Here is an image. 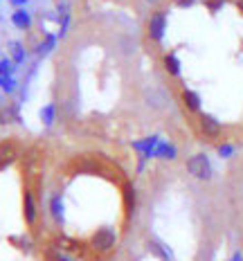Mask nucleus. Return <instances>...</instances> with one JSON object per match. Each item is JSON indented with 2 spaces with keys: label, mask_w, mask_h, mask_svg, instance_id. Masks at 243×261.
<instances>
[{
  "label": "nucleus",
  "mask_w": 243,
  "mask_h": 261,
  "mask_svg": "<svg viewBox=\"0 0 243 261\" xmlns=\"http://www.w3.org/2000/svg\"><path fill=\"white\" fill-rule=\"evenodd\" d=\"M185 167H187L189 176L196 178V180L207 182V180H212V176H214V167H212V162H209L207 153H194V155H189Z\"/></svg>",
  "instance_id": "obj_1"
},
{
  "label": "nucleus",
  "mask_w": 243,
  "mask_h": 261,
  "mask_svg": "<svg viewBox=\"0 0 243 261\" xmlns=\"http://www.w3.org/2000/svg\"><path fill=\"white\" fill-rule=\"evenodd\" d=\"M115 243H117V232L113 230V227H99V230H95L93 237L88 239L90 250L97 254L111 252V250L115 248Z\"/></svg>",
  "instance_id": "obj_2"
},
{
  "label": "nucleus",
  "mask_w": 243,
  "mask_h": 261,
  "mask_svg": "<svg viewBox=\"0 0 243 261\" xmlns=\"http://www.w3.org/2000/svg\"><path fill=\"white\" fill-rule=\"evenodd\" d=\"M165 32H167V12L165 9H158V12L151 14L149 25H147V36L151 41L160 43L165 39Z\"/></svg>",
  "instance_id": "obj_3"
},
{
  "label": "nucleus",
  "mask_w": 243,
  "mask_h": 261,
  "mask_svg": "<svg viewBox=\"0 0 243 261\" xmlns=\"http://www.w3.org/2000/svg\"><path fill=\"white\" fill-rule=\"evenodd\" d=\"M23 216L30 227H34L36 221H39V207H36V198L32 194V189H25L23 194Z\"/></svg>",
  "instance_id": "obj_4"
},
{
  "label": "nucleus",
  "mask_w": 243,
  "mask_h": 261,
  "mask_svg": "<svg viewBox=\"0 0 243 261\" xmlns=\"http://www.w3.org/2000/svg\"><path fill=\"white\" fill-rule=\"evenodd\" d=\"M198 126H201V133L205 135V138H219L221 130H223V126H221V122L216 119L214 115H207V113H203L201 117H198Z\"/></svg>",
  "instance_id": "obj_5"
},
{
  "label": "nucleus",
  "mask_w": 243,
  "mask_h": 261,
  "mask_svg": "<svg viewBox=\"0 0 243 261\" xmlns=\"http://www.w3.org/2000/svg\"><path fill=\"white\" fill-rule=\"evenodd\" d=\"M149 250L153 257H158L160 261H174V252H171V248L167 246L165 241H160V239H149Z\"/></svg>",
  "instance_id": "obj_6"
},
{
  "label": "nucleus",
  "mask_w": 243,
  "mask_h": 261,
  "mask_svg": "<svg viewBox=\"0 0 243 261\" xmlns=\"http://www.w3.org/2000/svg\"><path fill=\"white\" fill-rule=\"evenodd\" d=\"M158 144H160V138L158 135H151V138H144V140L133 142V149L140 151V155H144L149 160V158H153V151H155V146Z\"/></svg>",
  "instance_id": "obj_7"
},
{
  "label": "nucleus",
  "mask_w": 243,
  "mask_h": 261,
  "mask_svg": "<svg viewBox=\"0 0 243 261\" xmlns=\"http://www.w3.org/2000/svg\"><path fill=\"white\" fill-rule=\"evenodd\" d=\"M50 214H52V219L57 221V223H63V212H66V205H63V194H59V192H54L50 196Z\"/></svg>",
  "instance_id": "obj_8"
},
{
  "label": "nucleus",
  "mask_w": 243,
  "mask_h": 261,
  "mask_svg": "<svg viewBox=\"0 0 243 261\" xmlns=\"http://www.w3.org/2000/svg\"><path fill=\"white\" fill-rule=\"evenodd\" d=\"M153 158H160V160H176L178 158V149L174 144H169L167 140H160V144L155 146Z\"/></svg>",
  "instance_id": "obj_9"
},
{
  "label": "nucleus",
  "mask_w": 243,
  "mask_h": 261,
  "mask_svg": "<svg viewBox=\"0 0 243 261\" xmlns=\"http://www.w3.org/2000/svg\"><path fill=\"white\" fill-rule=\"evenodd\" d=\"M147 104L151 108H165L167 104H169V97L165 95V90L151 88V90H147Z\"/></svg>",
  "instance_id": "obj_10"
},
{
  "label": "nucleus",
  "mask_w": 243,
  "mask_h": 261,
  "mask_svg": "<svg viewBox=\"0 0 243 261\" xmlns=\"http://www.w3.org/2000/svg\"><path fill=\"white\" fill-rule=\"evenodd\" d=\"M182 104H185L187 111H192V113H201V108H203L201 95L194 90H182Z\"/></svg>",
  "instance_id": "obj_11"
},
{
  "label": "nucleus",
  "mask_w": 243,
  "mask_h": 261,
  "mask_svg": "<svg viewBox=\"0 0 243 261\" xmlns=\"http://www.w3.org/2000/svg\"><path fill=\"white\" fill-rule=\"evenodd\" d=\"M12 23L14 27H18V30H30L32 27V14L27 12V9H16L12 14Z\"/></svg>",
  "instance_id": "obj_12"
},
{
  "label": "nucleus",
  "mask_w": 243,
  "mask_h": 261,
  "mask_svg": "<svg viewBox=\"0 0 243 261\" xmlns=\"http://www.w3.org/2000/svg\"><path fill=\"white\" fill-rule=\"evenodd\" d=\"M9 54H12V61L18 65V63H23L25 61V57H27V52H25V45L20 41H9Z\"/></svg>",
  "instance_id": "obj_13"
},
{
  "label": "nucleus",
  "mask_w": 243,
  "mask_h": 261,
  "mask_svg": "<svg viewBox=\"0 0 243 261\" xmlns=\"http://www.w3.org/2000/svg\"><path fill=\"white\" fill-rule=\"evenodd\" d=\"M57 39H59L57 34H45V39H43L39 45H36L34 52L39 54V57H45V54H50L54 50V45H57Z\"/></svg>",
  "instance_id": "obj_14"
},
{
  "label": "nucleus",
  "mask_w": 243,
  "mask_h": 261,
  "mask_svg": "<svg viewBox=\"0 0 243 261\" xmlns=\"http://www.w3.org/2000/svg\"><path fill=\"white\" fill-rule=\"evenodd\" d=\"M39 117H41V122L45 124V126H52L54 119H57V104H45L41 108Z\"/></svg>",
  "instance_id": "obj_15"
},
{
  "label": "nucleus",
  "mask_w": 243,
  "mask_h": 261,
  "mask_svg": "<svg viewBox=\"0 0 243 261\" xmlns=\"http://www.w3.org/2000/svg\"><path fill=\"white\" fill-rule=\"evenodd\" d=\"M165 68H167V72H169L171 77H178V74H180V59H178L174 52H169L165 57Z\"/></svg>",
  "instance_id": "obj_16"
},
{
  "label": "nucleus",
  "mask_w": 243,
  "mask_h": 261,
  "mask_svg": "<svg viewBox=\"0 0 243 261\" xmlns=\"http://www.w3.org/2000/svg\"><path fill=\"white\" fill-rule=\"evenodd\" d=\"M16 70V63L12 59H0V77H12Z\"/></svg>",
  "instance_id": "obj_17"
},
{
  "label": "nucleus",
  "mask_w": 243,
  "mask_h": 261,
  "mask_svg": "<svg viewBox=\"0 0 243 261\" xmlns=\"http://www.w3.org/2000/svg\"><path fill=\"white\" fill-rule=\"evenodd\" d=\"M0 88H3L5 92H14L16 88H18V81H16L14 77H0Z\"/></svg>",
  "instance_id": "obj_18"
},
{
  "label": "nucleus",
  "mask_w": 243,
  "mask_h": 261,
  "mask_svg": "<svg viewBox=\"0 0 243 261\" xmlns=\"http://www.w3.org/2000/svg\"><path fill=\"white\" fill-rule=\"evenodd\" d=\"M124 198H126V210H128V214H131L133 207H135V192H133L131 185H126V194H124Z\"/></svg>",
  "instance_id": "obj_19"
},
{
  "label": "nucleus",
  "mask_w": 243,
  "mask_h": 261,
  "mask_svg": "<svg viewBox=\"0 0 243 261\" xmlns=\"http://www.w3.org/2000/svg\"><path fill=\"white\" fill-rule=\"evenodd\" d=\"M9 241L14 243V246H20V250H23V252H30V241H27V237H12L9 239Z\"/></svg>",
  "instance_id": "obj_20"
},
{
  "label": "nucleus",
  "mask_w": 243,
  "mask_h": 261,
  "mask_svg": "<svg viewBox=\"0 0 243 261\" xmlns=\"http://www.w3.org/2000/svg\"><path fill=\"white\" fill-rule=\"evenodd\" d=\"M205 5H207V9H209V12L216 14V12H219V9L225 5V0H205Z\"/></svg>",
  "instance_id": "obj_21"
},
{
  "label": "nucleus",
  "mask_w": 243,
  "mask_h": 261,
  "mask_svg": "<svg viewBox=\"0 0 243 261\" xmlns=\"http://www.w3.org/2000/svg\"><path fill=\"white\" fill-rule=\"evenodd\" d=\"M232 153H234V146L232 144H221L219 146V158H230Z\"/></svg>",
  "instance_id": "obj_22"
},
{
  "label": "nucleus",
  "mask_w": 243,
  "mask_h": 261,
  "mask_svg": "<svg viewBox=\"0 0 243 261\" xmlns=\"http://www.w3.org/2000/svg\"><path fill=\"white\" fill-rule=\"evenodd\" d=\"M52 261H74V259L66 252H57V250H52Z\"/></svg>",
  "instance_id": "obj_23"
},
{
  "label": "nucleus",
  "mask_w": 243,
  "mask_h": 261,
  "mask_svg": "<svg viewBox=\"0 0 243 261\" xmlns=\"http://www.w3.org/2000/svg\"><path fill=\"white\" fill-rule=\"evenodd\" d=\"M174 5H176V7L187 9V7H192V5H196V0H174Z\"/></svg>",
  "instance_id": "obj_24"
},
{
  "label": "nucleus",
  "mask_w": 243,
  "mask_h": 261,
  "mask_svg": "<svg viewBox=\"0 0 243 261\" xmlns=\"http://www.w3.org/2000/svg\"><path fill=\"white\" fill-rule=\"evenodd\" d=\"M230 261H243V252H241V250H236V252H232Z\"/></svg>",
  "instance_id": "obj_25"
},
{
  "label": "nucleus",
  "mask_w": 243,
  "mask_h": 261,
  "mask_svg": "<svg viewBox=\"0 0 243 261\" xmlns=\"http://www.w3.org/2000/svg\"><path fill=\"white\" fill-rule=\"evenodd\" d=\"M9 3L14 5V7H18V9H23L25 5H27V0H9Z\"/></svg>",
  "instance_id": "obj_26"
},
{
  "label": "nucleus",
  "mask_w": 243,
  "mask_h": 261,
  "mask_svg": "<svg viewBox=\"0 0 243 261\" xmlns=\"http://www.w3.org/2000/svg\"><path fill=\"white\" fill-rule=\"evenodd\" d=\"M236 7H239V12L243 14V0H236Z\"/></svg>",
  "instance_id": "obj_27"
},
{
  "label": "nucleus",
  "mask_w": 243,
  "mask_h": 261,
  "mask_svg": "<svg viewBox=\"0 0 243 261\" xmlns=\"http://www.w3.org/2000/svg\"><path fill=\"white\" fill-rule=\"evenodd\" d=\"M144 3H147V5H158L160 0H144Z\"/></svg>",
  "instance_id": "obj_28"
}]
</instances>
